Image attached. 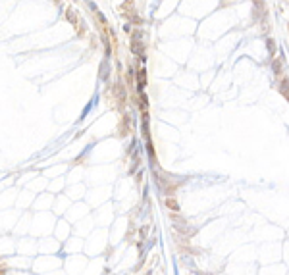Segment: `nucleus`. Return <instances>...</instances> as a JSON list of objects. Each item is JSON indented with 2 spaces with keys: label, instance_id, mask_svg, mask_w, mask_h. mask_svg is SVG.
Masks as SVG:
<instances>
[{
  "label": "nucleus",
  "instance_id": "nucleus-1",
  "mask_svg": "<svg viewBox=\"0 0 289 275\" xmlns=\"http://www.w3.org/2000/svg\"><path fill=\"white\" fill-rule=\"evenodd\" d=\"M96 102H98V96H95V98H93V100H91V102L87 104V108L83 110V114H81V117H79V121H83V119H85V115H87V114L91 112V110H93V106H95Z\"/></svg>",
  "mask_w": 289,
  "mask_h": 275
},
{
  "label": "nucleus",
  "instance_id": "nucleus-2",
  "mask_svg": "<svg viewBox=\"0 0 289 275\" xmlns=\"http://www.w3.org/2000/svg\"><path fill=\"white\" fill-rule=\"evenodd\" d=\"M131 50H133L135 52V54H141V42H139V40H133V48H131Z\"/></svg>",
  "mask_w": 289,
  "mask_h": 275
},
{
  "label": "nucleus",
  "instance_id": "nucleus-3",
  "mask_svg": "<svg viewBox=\"0 0 289 275\" xmlns=\"http://www.w3.org/2000/svg\"><path fill=\"white\" fill-rule=\"evenodd\" d=\"M183 262H185V266H187V268H195V260H193V258H183Z\"/></svg>",
  "mask_w": 289,
  "mask_h": 275
},
{
  "label": "nucleus",
  "instance_id": "nucleus-4",
  "mask_svg": "<svg viewBox=\"0 0 289 275\" xmlns=\"http://www.w3.org/2000/svg\"><path fill=\"white\" fill-rule=\"evenodd\" d=\"M106 77H108V64L104 62L102 64V79H106Z\"/></svg>",
  "mask_w": 289,
  "mask_h": 275
},
{
  "label": "nucleus",
  "instance_id": "nucleus-5",
  "mask_svg": "<svg viewBox=\"0 0 289 275\" xmlns=\"http://www.w3.org/2000/svg\"><path fill=\"white\" fill-rule=\"evenodd\" d=\"M168 206L173 208V210H177V204H173V200H168Z\"/></svg>",
  "mask_w": 289,
  "mask_h": 275
}]
</instances>
